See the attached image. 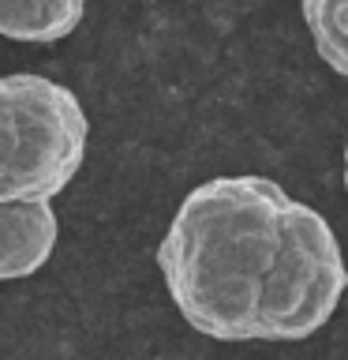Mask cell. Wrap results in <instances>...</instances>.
<instances>
[{
  "label": "cell",
  "instance_id": "6da1fadb",
  "mask_svg": "<svg viewBox=\"0 0 348 360\" xmlns=\"http://www.w3.org/2000/svg\"><path fill=\"white\" fill-rule=\"evenodd\" d=\"M157 266L176 311L213 342H303L348 289L333 225L258 173L191 188Z\"/></svg>",
  "mask_w": 348,
  "mask_h": 360
},
{
  "label": "cell",
  "instance_id": "7a4b0ae2",
  "mask_svg": "<svg viewBox=\"0 0 348 360\" xmlns=\"http://www.w3.org/2000/svg\"><path fill=\"white\" fill-rule=\"evenodd\" d=\"M86 112L67 86L34 72L0 75V202H49L86 158Z\"/></svg>",
  "mask_w": 348,
  "mask_h": 360
},
{
  "label": "cell",
  "instance_id": "5b68a950",
  "mask_svg": "<svg viewBox=\"0 0 348 360\" xmlns=\"http://www.w3.org/2000/svg\"><path fill=\"white\" fill-rule=\"evenodd\" d=\"M303 22L326 68L348 79V0H307Z\"/></svg>",
  "mask_w": 348,
  "mask_h": 360
},
{
  "label": "cell",
  "instance_id": "277c9868",
  "mask_svg": "<svg viewBox=\"0 0 348 360\" xmlns=\"http://www.w3.org/2000/svg\"><path fill=\"white\" fill-rule=\"evenodd\" d=\"M86 8L79 0H0V38L11 41H60Z\"/></svg>",
  "mask_w": 348,
  "mask_h": 360
},
{
  "label": "cell",
  "instance_id": "3957f363",
  "mask_svg": "<svg viewBox=\"0 0 348 360\" xmlns=\"http://www.w3.org/2000/svg\"><path fill=\"white\" fill-rule=\"evenodd\" d=\"M56 233L49 202H0V281L38 274L56 248Z\"/></svg>",
  "mask_w": 348,
  "mask_h": 360
},
{
  "label": "cell",
  "instance_id": "8992f818",
  "mask_svg": "<svg viewBox=\"0 0 348 360\" xmlns=\"http://www.w3.org/2000/svg\"><path fill=\"white\" fill-rule=\"evenodd\" d=\"M344 191H348V143H344Z\"/></svg>",
  "mask_w": 348,
  "mask_h": 360
}]
</instances>
